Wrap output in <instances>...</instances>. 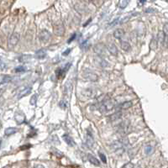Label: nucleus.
<instances>
[{"label": "nucleus", "mask_w": 168, "mask_h": 168, "mask_svg": "<svg viewBox=\"0 0 168 168\" xmlns=\"http://www.w3.org/2000/svg\"><path fill=\"white\" fill-rule=\"evenodd\" d=\"M12 81V77H10V76H4L2 80H1V82H0V83L1 84H4V83H9Z\"/></svg>", "instance_id": "28"}, {"label": "nucleus", "mask_w": 168, "mask_h": 168, "mask_svg": "<svg viewBox=\"0 0 168 168\" xmlns=\"http://www.w3.org/2000/svg\"><path fill=\"white\" fill-rule=\"evenodd\" d=\"M132 105H133L132 102H130V101H126V102H124L123 104H121L119 105V109H123V110H124V109H129L132 107Z\"/></svg>", "instance_id": "20"}, {"label": "nucleus", "mask_w": 168, "mask_h": 168, "mask_svg": "<svg viewBox=\"0 0 168 168\" xmlns=\"http://www.w3.org/2000/svg\"><path fill=\"white\" fill-rule=\"evenodd\" d=\"M114 106H115V101L110 96L107 95L104 97V99L99 105V109L101 113L105 114L108 111L113 110L114 109Z\"/></svg>", "instance_id": "1"}, {"label": "nucleus", "mask_w": 168, "mask_h": 168, "mask_svg": "<svg viewBox=\"0 0 168 168\" xmlns=\"http://www.w3.org/2000/svg\"><path fill=\"white\" fill-rule=\"evenodd\" d=\"M1 144H2V141H1V140H0V146H1Z\"/></svg>", "instance_id": "41"}, {"label": "nucleus", "mask_w": 168, "mask_h": 168, "mask_svg": "<svg viewBox=\"0 0 168 168\" xmlns=\"http://www.w3.org/2000/svg\"><path fill=\"white\" fill-rule=\"evenodd\" d=\"M121 117H122V113H121V112H116L115 114H111V115L109 116V119H110V121L114 122V121H118V120H119V119H121Z\"/></svg>", "instance_id": "16"}, {"label": "nucleus", "mask_w": 168, "mask_h": 168, "mask_svg": "<svg viewBox=\"0 0 168 168\" xmlns=\"http://www.w3.org/2000/svg\"><path fill=\"white\" fill-rule=\"evenodd\" d=\"M94 51L98 54L99 56H106V50H105V46L103 44H97L94 46Z\"/></svg>", "instance_id": "9"}, {"label": "nucleus", "mask_w": 168, "mask_h": 168, "mask_svg": "<svg viewBox=\"0 0 168 168\" xmlns=\"http://www.w3.org/2000/svg\"><path fill=\"white\" fill-rule=\"evenodd\" d=\"M99 156H100V159L101 161L104 162V163H106L107 162V159H106V156L104 153H99Z\"/></svg>", "instance_id": "33"}, {"label": "nucleus", "mask_w": 168, "mask_h": 168, "mask_svg": "<svg viewBox=\"0 0 168 168\" xmlns=\"http://www.w3.org/2000/svg\"><path fill=\"white\" fill-rule=\"evenodd\" d=\"M167 29H168V25L166 23L165 24V25H164V35H166V36H167V34H168V31H167Z\"/></svg>", "instance_id": "35"}, {"label": "nucleus", "mask_w": 168, "mask_h": 168, "mask_svg": "<svg viewBox=\"0 0 168 168\" xmlns=\"http://www.w3.org/2000/svg\"><path fill=\"white\" fill-rule=\"evenodd\" d=\"M31 90H32V88H31L30 87H27V88H24L23 90H21L20 92V93H19V95H18V99H22V98H24V97H25V96H27L28 94L30 93Z\"/></svg>", "instance_id": "13"}, {"label": "nucleus", "mask_w": 168, "mask_h": 168, "mask_svg": "<svg viewBox=\"0 0 168 168\" xmlns=\"http://www.w3.org/2000/svg\"><path fill=\"white\" fill-rule=\"evenodd\" d=\"M88 158L89 161H90L92 164L95 165V166H99V165H100V161H99V160L95 158V157L93 156L92 155L88 154Z\"/></svg>", "instance_id": "22"}, {"label": "nucleus", "mask_w": 168, "mask_h": 168, "mask_svg": "<svg viewBox=\"0 0 168 168\" xmlns=\"http://www.w3.org/2000/svg\"><path fill=\"white\" fill-rule=\"evenodd\" d=\"M83 77L84 79L89 82H98L99 80V76L90 70H85L83 73Z\"/></svg>", "instance_id": "2"}, {"label": "nucleus", "mask_w": 168, "mask_h": 168, "mask_svg": "<svg viewBox=\"0 0 168 168\" xmlns=\"http://www.w3.org/2000/svg\"><path fill=\"white\" fill-rule=\"evenodd\" d=\"M70 51H71V49H67L66 51H64L62 54H63V56H67V55L70 53Z\"/></svg>", "instance_id": "37"}, {"label": "nucleus", "mask_w": 168, "mask_h": 168, "mask_svg": "<svg viewBox=\"0 0 168 168\" xmlns=\"http://www.w3.org/2000/svg\"><path fill=\"white\" fill-rule=\"evenodd\" d=\"M129 4V1L127 0H122L119 2V8L120 9H124L127 7V5Z\"/></svg>", "instance_id": "29"}, {"label": "nucleus", "mask_w": 168, "mask_h": 168, "mask_svg": "<svg viewBox=\"0 0 168 168\" xmlns=\"http://www.w3.org/2000/svg\"><path fill=\"white\" fill-rule=\"evenodd\" d=\"M154 150H155V149L150 145H147L145 146V153L146 154L147 156H150L154 152Z\"/></svg>", "instance_id": "23"}, {"label": "nucleus", "mask_w": 168, "mask_h": 168, "mask_svg": "<svg viewBox=\"0 0 168 168\" xmlns=\"http://www.w3.org/2000/svg\"><path fill=\"white\" fill-rule=\"evenodd\" d=\"M16 132H17V129L13 128V127H9V128H7L5 129L4 134L5 135H7V136H10V135L15 134Z\"/></svg>", "instance_id": "21"}, {"label": "nucleus", "mask_w": 168, "mask_h": 168, "mask_svg": "<svg viewBox=\"0 0 168 168\" xmlns=\"http://www.w3.org/2000/svg\"><path fill=\"white\" fill-rule=\"evenodd\" d=\"M54 33L55 35L61 36L64 35L65 33V27L62 23H58L54 26Z\"/></svg>", "instance_id": "8"}, {"label": "nucleus", "mask_w": 168, "mask_h": 168, "mask_svg": "<svg viewBox=\"0 0 168 168\" xmlns=\"http://www.w3.org/2000/svg\"><path fill=\"white\" fill-rule=\"evenodd\" d=\"M34 168H45L44 166H42V165H40V164H37V165H35Z\"/></svg>", "instance_id": "40"}, {"label": "nucleus", "mask_w": 168, "mask_h": 168, "mask_svg": "<svg viewBox=\"0 0 168 168\" xmlns=\"http://www.w3.org/2000/svg\"><path fill=\"white\" fill-rule=\"evenodd\" d=\"M94 63L101 68H105L109 66V63L104 59V57L99 56H96L94 57Z\"/></svg>", "instance_id": "7"}, {"label": "nucleus", "mask_w": 168, "mask_h": 168, "mask_svg": "<svg viewBox=\"0 0 168 168\" xmlns=\"http://www.w3.org/2000/svg\"><path fill=\"white\" fill-rule=\"evenodd\" d=\"M30 59H31L30 55H23L20 57V62H28Z\"/></svg>", "instance_id": "26"}, {"label": "nucleus", "mask_w": 168, "mask_h": 168, "mask_svg": "<svg viewBox=\"0 0 168 168\" xmlns=\"http://www.w3.org/2000/svg\"><path fill=\"white\" fill-rule=\"evenodd\" d=\"M31 145H24V146H22V147H20V150H25V149H29V147H30Z\"/></svg>", "instance_id": "39"}, {"label": "nucleus", "mask_w": 168, "mask_h": 168, "mask_svg": "<svg viewBox=\"0 0 168 168\" xmlns=\"http://www.w3.org/2000/svg\"><path fill=\"white\" fill-rule=\"evenodd\" d=\"M62 139L64 140L65 142L69 146H72V147L75 146V145H76V144H75V141L70 135H68V134H64V135L62 136Z\"/></svg>", "instance_id": "12"}, {"label": "nucleus", "mask_w": 168, "mask_h": 168, "mask_svg": "<svg viewBox=\"0 0 168 168\" xmlns=\"http://www.w3.org/2000/svg\"><path fill=\"white\" fill-rule=\"evenodd\" d=\"M20 39V33L18 32H14L11 36L9 39V41H8V46L9 48H14L15 45H17V44L19 43Z\"/></svg>", "instance_id": "3"}, {"label": "nucleus", "mask_w": 168, "mask_h": 168, "mask_svg": "<svg viewBox=\"0 0 168 168\" xmlns=\"http://www.w3.org/2000/svg\"><path fill=\"white\" fill-rule=\"evenodd\" d=\"M15 119L16 120V122H17V124H23L24 122L25 121V116L24 114H15Z\"/></svg>", "instance_id": "14"}, {"label": "nucleus", "mask_w": 168, "mask_h": 168, "mask_svg": "<svg viewBox=\"0 0 168 168\" xmlns=\"http://www.w3.org/2000/svg\"><path fill=\"white\" fill-rule=\"evenodd\" d=\"M157 45H158V41L156 39H152L150 43V50H156L157 48Z\"/></svg>", "instance_id": "27"}, {"label": "nucleus", "mask_w": 168, "mask_h": 168, "mask_svg": "<svg viewBox=\"0 0 168 168\" xmlns=\"http://www.w3.org/2000/svg\"><path fill=\"white\" fill-rule=\"evenodd\" d=\"M108 50H109V53L113 56H117L118 55V49L116 47V45L114 44H109L108 45Z\"/></svg>", "instance_id": "17"}, {"label": "nucleus", "mask_w": 168, "mask_h": 168, "mask_svg": "<svg viewBox=\"0 0 168 168\" xmlns=\"http://www.w3.org/2000/svg\"><path fill=\"white\" fill-rule=\"evenodd\" d=\"M6 68H7V66L0 58V70H5Z\"/></svg>", "instance_id": "34"}, {"label": "nucleus", "mask_w": 168, "mask_h": 168, "mask_svg": "<svg viewBox=\"0 0 168 168\" xmlns=\"http://www.w3.org/2000/svg\"><path fill=\"white\" fill-rule=\"evenodd\" d=\"M76 36H77V35H76V34H73V35H72V37H71V38L69 39V40L67 41V43H71V42H72V41L76 39Z\"/></svg>", "instance_id": "36"}, {"label": "nucleus", "mask_w": 168, "mask_h": 168, "mask_svg": "<svg viewBox=\"0 0 168 168\" xmlns=\"http://www.w3.org/2000/svg\"><path fill=\"white\" fill-rule=\"evenodd\" d=\"M86 140H87V144H88V146L92 147V146L94 144L93 136V134L90 133V132H88V134H87V135H86Z\"/></svg>", "instance_id": "15"}, {"label": "nucleus", "mask_w": 168, "mask_h": 168, "mask_svg": "<svg viewBox=\"0 0 168 168\" xmlns=\"http://www.w3.org/2000/svg\"><path fill=\"white\" fill-rule=\"evenodd\" d=\"M121 168H134V165L132 162H128V163L124 164Z\"/></svg>", "instance_id": "31"}, {"label": "nucleus", "mask_w": 168, "mask_h": 168, "mask_svg": "<svg viewBox=\"0 0 168 168\" xmlns=\"http://www.w3.org/2000/svg\"><path fill=\"white\" fill-rule=\"evenodd\" d=\"M36 100H37V96L36 95L32 96V98L30 99V104L31 105H35L36 104Z\"/></svg>", "instance_id": "32"}, {"label": "nucleus", "mask_w": 168, "mask_h": 168, "mask_svg": "<svg viewBox=\"0 0 168 168\" xmlns=\"http://www.w3.org/2000/svg\"><path fill=\"white\" fill-rule=\"evenodd\" d=\"M60 106H61V108H63V109L66 108V104H64V101H61V102L60 103Z\"/></svg>", "instance_id": "38"}, {"label": "nucleus", "mask_w": 168, "mask_h": 168, "mask_svg": "<svg viewBox=\"0 0 168 168\" xmlns=\"http://www.w3.org/2000/svg\"><path fill=\"white\" fill-rule=\"evenodd\" d=\"M124 35V30L122 29H117L114 30V37L115 39H121Z\"/></svg>", "instance_id": "18"}, {"label": "nucleus", "mask_w": 168, "mask_h": 168, "mask_svg": "<svg viewBox=\"0 0 168 168\" xmlns=\"http://www.w3.org/2000/svg\"><path fill=\"white\" fill-rule=\"evenodd\" d=\"M95 93L96 91H94V89L91 88H87L83 91V93L84 96H86L87 98H93L95 97Z\"/></svg>", "instance_id": "10"}, {"label": "nucleus", "mask_w": 168, "mask_h": 168, "mask_svg": "<svg viewBox=\"0 0 168 168\" xmlns=\"http://www.w3.org/2000/svg\"><path fill=\"white\" fill-rule=\"evenodd\" d=\"M72 83H67L66 84L64 91L65 95H68V94L71 93V92H72Z\"/></svg>", "instance_id": "25"}, {"label": "nucleus", "mask_w": 168, "mask_h": 168, "mask_svg": "<svg viewBox=\"0 0 168 168\" xmlns=\"http://www.w3.org/2000/svg\"><path fill=\"white\" fill-rule=\"evenodd\" d=\"M70 64H66L64 68H61V69H58L56 71V75L58 77V78H63L64 77L65 74L66 72V71L69 69Z\"/></svg>", "instance_id": "11"}, {"label": "nucleus", "mask_w": 168, "mask_h": 168, "mask_svg": "<svg viewBox=\"0 0 168 168\" xmlns=\"http://www.w3.org/2000/svg\"><path fill=\"white\" fill-rule=\"evenodd\" d=\"M129 128V123L127 120H124L117 126V131L121 134H125L128 133Z\"/></svg>", "instance_id": "4"}, {"label": "nucleus", "mask_w": 168, "mask_h": 168, "mask_svg": "<svg viewBox=\"0 0 168 168\" xmlns=\"http://www.w3.org/2000/svg\"><path fill=\"white\" fill-rule=\"evenodd\" d=\"M120 45H121V48L124 50H125V51H128V50H130V45L127 41H121Z\"/></svg>", "instance_id": "24"}, {"label": "nucleus", "mask_w": 168, "mask_h": 168, "mask_svg": "<svg viewBox=\"0 0 168 168\" xmlns=\"http://www.w3.org/2000/svg\"><path fill=\"white\" fill-rule=\"evenodd\" d=\"M46 51L45 50H39L38 51L35 52V57L37 59H44L45 57L46 56Z\"/></svg>", "instance_id": "19"}, {"label": "nucleus", "mask_w": 168, "mask_h": 168, "mask_svg": "<svg viewBox=\"0 0 168 168\" xmlns=\"http://www.w3.org/2000/svg\"><path fill=\"white\" fill-rule=\"evenodd\" d=\"M111 149L114 150L116 153H123L124 151V142H120V141H115L111 145Z\"/></svg>", "instance_id": "5"}, {"label": "nucleus", "mask_w": 168, "mask_h": 168, "mask_svg": "<svg viewBox=\"0 0 168 168\" xmlns=\"http://www.w3.org/2000/svg\"><path fill=\"white\" fill-rule=\"evenodd\" d=\"M50 38H51V35H50V33L48 30H41L40 32V34H39V39H40V41L43 42V43L48 42V41L50 40Z\"/></svg>", "instance_id": "6"}, {"label": "nucleus", "mask_w": 168, "mask_h": 168, "mask_svg": "<svg viewBox=\"0 0 168 168\" xmlns=\"http://www.w3.org/2000/svg\"><path fill=\"white\" fill-rule=\"evenodd\" d=\"M26 69L25 66H18L15 69V72H25Z\"/></svg>", "instance_id": "30"}]
</instances>
